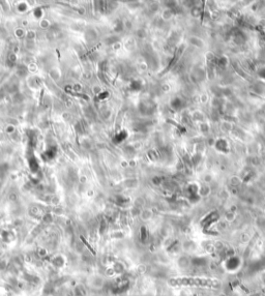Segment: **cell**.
Here are the masks:
<instances>
[{"instance_id":"1","label":"cell","mask_w":265,"mask_h":296,"mask_svg":"<svg viewBox=\"0 0 265 296\" xmlns=\"http://www.w3.org/2000/svg\"><path fill=\"white\" fill-rule=\"evenodd\" d=\"M170 284L174 286H197V287H206V288L217 289L222 286L221 281L210 277H173L170 279Z\"/></svg>"}]
</instances>
